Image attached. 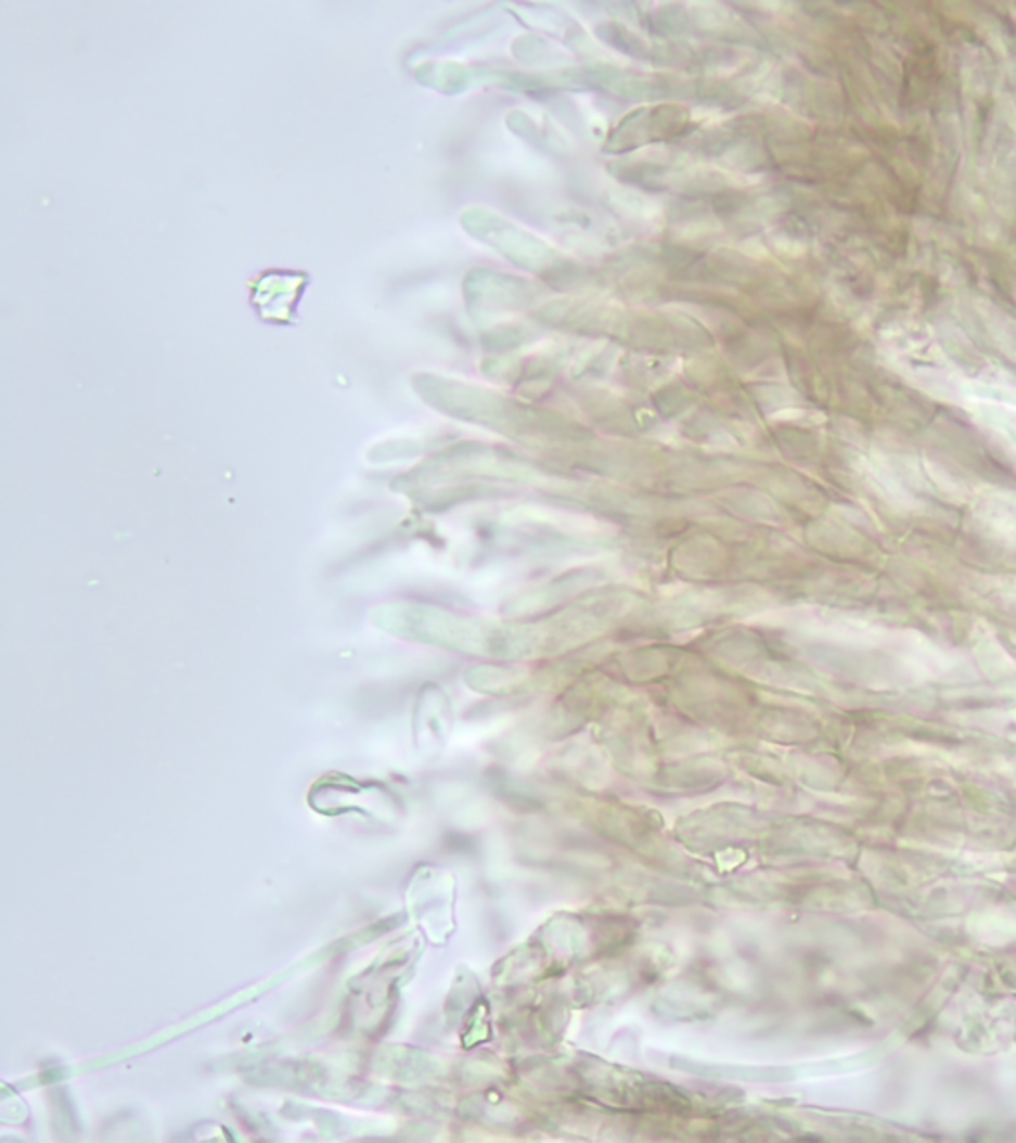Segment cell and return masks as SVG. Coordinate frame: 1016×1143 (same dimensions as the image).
Instances as JSON below:
<instances>
[{"instance_id": "cell-1", "label": "cell", "mask_w": 1016, "mask_h": 1143, "mask_svg": "<svg viewBox=\"0 0 1016 1143\" xmlns=\"http://www.w3.org/2000/svg\"><path fill=\"white\" fill-rule=\"evenodd\" d=\"M673 1066L683 1073L699 1074L719 1080H745V1082H769L779 1080L783 1070L762 1066H736V1064H707V1062L673 1058Z\"/></svg>"}]
</instances>
